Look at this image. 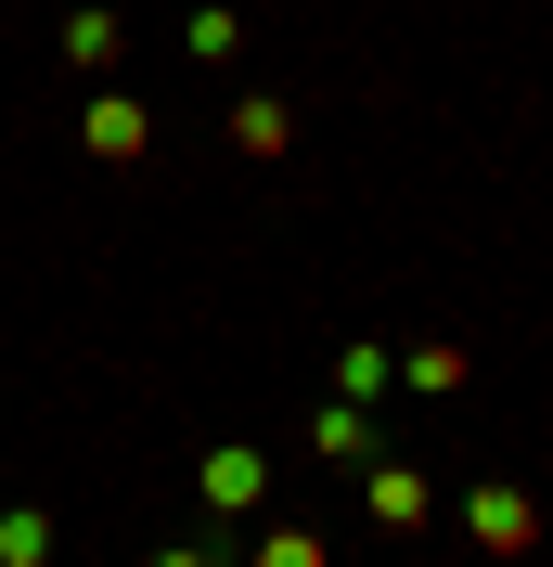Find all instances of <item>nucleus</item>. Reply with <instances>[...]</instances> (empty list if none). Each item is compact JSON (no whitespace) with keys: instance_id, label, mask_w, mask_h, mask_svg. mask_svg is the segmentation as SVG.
Wrapping results in <instances>:
<instances>
[{"instance_id":"nucleus-1","label":"nucleus","mask_w":553,"mask_h":567,"mask_svg":"<svg viewBox=\"0 0 553 567\" xmlns=\"http://www.w3.org/2000/svg\"><path fill=\"white\" fill-rule=\"evenodd\" d=\"M207 503H258V452H219L207 464Z\"/></svg>"},{"instance_id":"nucleus-2","label":"nucleus","mask_w":553,"mask_h":567,"mask_svg":"<svg viewBox=\"0 0 553 567\" xmlns=\"http://www.w3.org/2000/svg\"><path fill=\"white\" fill-rule=\"evenodd\" d=\"M52 555V529H39V516H0V567H39Z\"/></svg>"}]
</instances>
